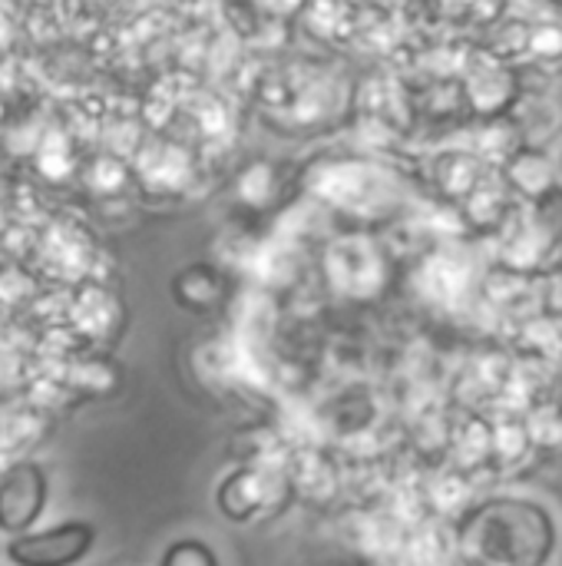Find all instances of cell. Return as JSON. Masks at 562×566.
I'll return each mask as SVG.
<instances>
[{"instance_id":"7a4b0ae2","label":"cell","mask_w":562,"mask_h":566,"mask_svg":"<svg viewBox=\"0 0 562 566\" xmlns=\"http://www.w3.org/2000/svg\"><path fill=\"white\" fill-rule=\"evenodd\" d=\"M43 504V478L36 468H17L0 481V527H26Z\"/></svg>"},{"instance_id":"6da1fadb","label":"cell","mask_w":562,"mask_h":566,"mask_svg":"<svg viewBox=\"0 0 562 566\" xmlns=\"http://www.w3.org/2000/svg\"><path fill=\"white\" fill-rule=\"evenodd\" d=\"M89 547V531L83 524H63L50 534L23 537L10 547V557L20 566H66L79 560Z\"/></svg>"}]
</instances>
